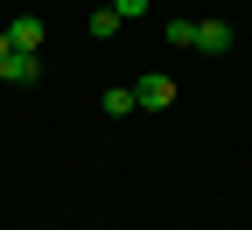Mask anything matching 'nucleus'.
Listing matches in <instances>:
<instances>
[{
    "label": "nucleus",
    "instance_id": "nucleus-9",
    "mask_svg": "<svg viewBox=\"0 0 252 230\" xmlns=\"http://www.w3.org/2000/svg\"><path fill=\"white\" fill-rule=\"evenodd\" d=\"M0 56H7V28H0Z\"/></svg>",
    "mask_w": 252,
    "mask_h": 230
},
{
    "label": "nucleus",
    "instance_id": "nucleus-1",
    "mask_svg": "<svg viewBox=\"0 0 252 230\" xmlns=\"http://www.w3.org/2000/svg\"><path fill=\"white\" fill-rule=\"evenodd\" d=\"M42 42H49L42 14H14V21H7V49H28V56H42Z\"/></svg>",
    "mask_w": 252,
    "mask_h": 230
},
{
    "label": "nucleus",
    "instance_id": "nucleus-6",
    "mask_svg": "<svg viewBox=\"0 0 252 230\" xmlns=\"http://www.w3.org/2000/svg\"><path fill=\"white\" fill-rule=\"evenodd\" d=\"M168 49H196V21H189V14L168 21Z\"/></svg>",
    "mask_w": 252,
    "mask_h": 230
},
{
    "label": "nucleus",
    "instance_id": "nucleus-10",
    "mask_svg": "<svg viewBox=\"0 0 252 230\" xmlns=\"http://www.w3.org/2000/svg\"><path fill=\"white\" fill-rule=\"evenodd\" d=\"M35 230H49V223H35Z\"/></svg>",
    "mask_w": 252,
    "mask_h": 230
},
{
    "label": "nucleus",
    "instance_id": "nucleus-5",
    "mask_svg": "<svg viewBox=\"0 0 252 230\" xmlns=\"http://www.w3.org/2000/svg\"><path fill=\"white\" fill-rule=\"evenodd\" d=\"M98 105H105L112 119H126V112H140V98H133V84H112V91L98 98Z\"/></svg>",
    "mask_w": 252,
    "mask_h": 230
},
{
    "label": "nucleus",
    "instance_id": "nucleus-3",
    "mask_svg": "<svg viewBox=\"0 0 252 230\" xmlns=\"http://www.w3.org/2000/svg\"><path fill=\"white\" fill-rule=\"evenodd\" d=\"M0 77H7V84H35V77H42V56L7 49V56H0Z\"/></svg>",
    "mask_w": 252,
    "mask_h": 230
},
{
    "label": "nucleus",
    "instance_id": "nucleus-7",
    "mask_svg": "<svg viewBox=\"0 0 252 230\" xmlns=\"http://www.w3.org/2000/svg\"><path fill=\"white\" fill-rule=\"evenodd\" d=\"M84 28H91V42H105V35H119V14H112V7H98Z\"/></svg>",
    "mask_w": 252,
    "mask_h": 230
},
{
    "label": "nucleus",
    "instance_id": "nucleus-8",
    "mask_svg": "<svg viewBox=\"0 0 252 230\" xmlns=\"http://www.w3.org/2000/svg\"><path fill=\"white\" fill-rule=\"evenodd\" d=\"M105 7H112V14H119V21H140V14H147V7H154V0H105Z\"/></svg>",
    "mask_w": 252,
    "mask_h": 230
},
{
    "label": "nucleus",
    "instance_id": "nucleus-4",
    "mask_svg": "<svg viewBox=\"0 0 252 230\" xmlns=\"http://www.w3.org/2000/svg\"><path fill=\"white\" fill-rule=\"evenodd\" d=\"M196 49L203 56H224L231 49V21H196Z\"/></svg>",
    "mask_w": 252,
    "mask_h": 230
},
{
    "label": "nucleus",
    "instance_id": "nucleus-2",
    "mask_svg": "<svg viewBox=\"0 0 252 230\" xmlns=\"http://www.w3.org/2000/svg\"><path fill=\"white\" fill-rule=\"evenodd\" d=\"M133 98H140V112H168V105H175V84H168L161 70H147V77L133 84Z\"/></svg>",
    "mask_w": 252,
    "mask_h": 230
}]
</instances>
